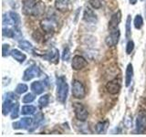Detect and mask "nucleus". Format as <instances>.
Masks as SVG:
<instances>
[{
  "instance_id": "9",
  "label": "nucleus",
  "mask_w": 146,
  "mask_h": 137,
  "mask_svg": "<svg viewBox=\"0 0 146 137\" xmlns=\"http://www.w3.org/2000/svg\"><path fill=\"white\" fill-rule=\"evenodd\" d=\"M33 123V119L30 117H24L22 118L20 121L16 122L13 123V128L14 129H29V128L32 125Z\"/></svg>"
},
{
  "instance_id": "25",
  "label": "nucleus",
  "mask_w": 146,
  "mask_h": 137,
  "mask_svg": "<svg viewBox=\"0 0 146 137\" xmlns=\"http://www.w3.org/2000/svg\"><path fill=\"white\" fill-rule=\"evenodd\" d=\"M27 90H29V88H27V86L24 83H20V84H18L17 86V88H16V92L18 93V94H23V93H25L27 91Z\"/></svg>"
},
{
  "instance_id": "23",
  "label": "nucleus",
  "mask_w": 146,
  "mask_h": 137,
  "mask_svg": "<svg viewBox=\"0 0 146 137\" xmlns=\"http://www.w3.org/2000/svg\"><path fill=\"white\" fill-rule=\"evenodd\" d=\"M133 23H134V27L136 29H141V27L143 25V17H141V16L137 15L134 18Z\"/></svg>"
},
{
  "instance_id": "17",
  "label": "nucleus",
  "mask_w": 146,
  "mask_h": 137,
  "mask_svg": "<svg viewBox=\"0 0 146 137\" xmlns=\"http://www.w3.org/2000/svg\"><path fill=\"white\" fill-rule=\"evenodd\" d=\"M10 55L16 59V61H17L18 62H20V63H23L26 61V59H27L26 55L24 53L20 52L18 49H12Z\"/></svg>"
},
{
  "instance_id": "16",
  "label": "nucleus",
  "mask_w": 146,
  "mask_h": 137,
  "mask_svg": "<svg viewBox=\"0 0 146 137\" xmlns=\"http://www.w3.org/2000/svg\"><path fill=\"white\" fill-rule=\"evenodd\" d=\"M43 58L45 59H47L48 61H58V58H59V55H58V49H52L51 51H48V53H46Z\"/></svg>"
},
{
  "instance_id": "30",
  "label": "nucleus",
  "mask_w": 146,
  "mask_h": 137,
  "mask_svg": "<svg viewBox=\"0 0 146 137\" xmlns=\"http://www.w3.org/2000/svg\"><path fill=\"white\" fill-rule=\"evenodd\" d=\"M134 49V42L132 40H129L126 46V53L131 54L132 52V50Z\"/></svg>"
},
{
  "instance_id": "1",
  "label": "nucleus",
  "mask_w": 146,
  "mask_h": 137,
  "mask_svg": "<svg viewBox=\"0 0 146 137\" xmlns=\"http://www.w3.org/2000/svg\"><path fill=\"white\" fill-rule=\"evenodd\" d=\"M68 92V86L65 77L60 76L57 78V99L58 102L64 103L66 102Z\"/></svg>"
},
{
  "instance_id": "18",
  "label": "nucleus",
  "mask_w": 146,
  "mask_h": 137,
  "mask_svg": "<svg viewBox=\"0 0 146 137\" xmlns=\"http://www.w3.org/2000/svg\"><path fill=\"white\" fill-rule=\"evenodd\" d=\"M41 27L46 32H52L54 31V23L51 21V19L48 18L41 22Z\"/></svg>"
},
{
  "instance_id": "22",
  "label": "nucleus",
  "mask_w": 146,
  "mask_h": 137,
  "mask_svg": "<svg viewBox=\"0 0 146 137\" xmlns=\"http://www.w3.org/2000/svg\"><path fill=\"white\" fill-rule=\"evenodd\" d=\"M48 102H49V95L48 94H45L43 96H41L38 100V104L41 108L47 107Z\"/></svg>"
},
{
  "instance_id": "31",
  "label": "nucleus",
  "mask_w": 146,
  "mask_h": 137,
  "mask_svg": "<svg viewBox=\"0 0 146 137\" xmlns=\"http://www.w3.org/2000/svg\"><path fill=\"white\" fill-rule=\"evenodd\" d=\"M2 53H3V57H6L7 55H9L11 53L10 51V47L7 44H4L2 46Z\"/></svg>"
},
{
  "instance_id": "5",
  "label": "nucleus",
  "mask_w": 146,
  "mask_h": 137,
  "mask_svg": "<svg viewBox=\"0 0 146 137\" xmlns=\"http://www.w3.org/2000/svg\"><path fill=\"white\" fill-rule=\"evenodd\" d=\"M74 111H75V116L79 121L85 122L89 116V112L87 109L80 103H74Z\"/></svg>"
},
{
  "instance_id": "27",
  "label": "nucleus",
  "mask_w": 146,
  "mask_h": 137,
  "mask_svg": "<svg viewBox=\"0 0 146 137\" xmlns=\"http://www.w3.org/2000/svg\"><path fill=\"white\" fill-rule=\"evenodd\" d=\"M43 119H44V116L42 115V113H38V115H36L35 121H33V122H34V127H33V129H32L31 131H33L34 129H36V128L38 126V124L40 123V122L42 121Z\"/></svg>"
},
{
  "instance_id": "3",
  "label": "nucleus",
  "mask_w": 146,
  "mask_h": 137,
  "mask_svg": "<svg viewBox=\"0 0 146 137\" xmlns=\"http://www.w3.org/2000/svg\"><path fill=\"white\" fill-rule=\"evenodd\" d=\"M17 96L12 93V92H9L7 93V98L4 100V102L2 104V112L4 115H7V113H9L12 109L14 107V105H15V100H17Z\"/></svg>"
},
{
  "instance_id": "21",
  "label": "nucleus",
  "mask_w": 146,
  "mask_h": 137,
  "mask_svg": "<svg viewBox=\"0 0 146 137\" xmlns=\"http://www.w3.org/2000/svg\"><path fill=\"white\" fill-rule=\"evenodd\" d=\"M108 125H109V122L107 121L100 122L97 123V125H96V131H97L98 134H103V132H106Z\"/></svg>"
},
{
  "instance_id": "24",
  "label": "nucleus",
  "mask_w": 146,
  "mask_h": 137,
  "mask_svg": "<svg viewBox=\"0 0 146 137\" xmlns=\"http://www.w3.org/2000/svg\"><path fill=\"white\" fill-rule=\"evenodd\" d=\"M131 17L129 15L127 17V20H126V39L131 38Z\"/></svg>"
},
{
  "instance_id": "11",
  "label": "nucleus",
  "mask_w": 146,
  "mask_h": 137,
  "mask_svg": "<svg viewBox=\"0 0 146 137\" xmlns=\"http://www.w3.org/2000/svg\"><path fill=\"white\" fill-rule=\"evenodd\" d=\"M121 19V11H118L117 13H115L114 15H112V17H111V20L109 22V29L111 30L117 29V27L119 26Z\"/></svg>"
},
{
  "instance_id": "14",
  "label": "nucleus",
  "mask_w": 146,
  "mask_h": 137,
  "mask_svg": "<svg viewBox=\"0 0 146 137\" xmlns=\"http://www.w3.org/2000/svg\"><path fill=\"white\" fill-rule=\"evenodd\" d=\"M132 77H133V67H132V65L130 63V64H128L127 68H126V73H125V86L126 87L130 86Z\"/></svg>"
},
{
  "instance_id": "2",
  "label": "nucleus",
  "mask_w": 146,
  "mask_h": 137,
  "mask_svg": "<svg viewBox=\"0 0 146 137\" xmlns=\"http://www.w3.org/2000/svg\"><path fill=\"white\" fill-rule=\"evenodd\" d=\"M72 95L76 99H83L86 96L85 87L80 80H74L72 82Z\"/></svg>"
},
{
  "instance_id": "32",
  "label": "nucleus",
  "mask_w": 146,
  "mask_h": 137,
  "mask_svg": "<svg viewBox=\"0 0 146 137\" xmlns=\"http://www.w3.org/2000/svg\"><path fill=\"white\" fill-rule=\"evenodd\" d=\"M70 49L68 48H66L64 49V51H63V55H62V59L63 61H68L70 59Z\"/></svg>"
},
{
  "instance_id": "26",
  "label": "nucleus",
  "mask_w": 146,
  "mask_h": 137,
  "mask_svg": "<svg viewBox=\"0 0 146 137\" xmlns=\"http://www.w3.org/2000/svg\"><path fill=\"white\" fill-rule=\"evenodd\" d=\"M35 100V96L32 93H27L24 97H23V102L24 103H30Z\"/></svg>"
},
{
  "instance_id": "34",
  "label": "nucleus",
  "mask_w": 146,
  "mask_h": 137,
  "mask_svg": "<svg viewBox=\"0 0 146 137\" xmlns=\"http://www.w3.org/2000/svg\"><path fill=\"white\" fill-rule=\"evenodd\" d=\"M129 1H130V4L131 5H135L137 3V0H129Z\"/></svg>"
},
{
  "instance_id": "28",
  "label": "nucleus",
  "mask_w": 146,
  "mask_h": 137,
  "mask_svg": "<svg viewBox=\"0 0 146 137\" xmlns=\"http://www.w3.org/2000/svg\"><path fill=\"white\" fill-rule=\"evenodd\" d=\"M18 109H19V105H18V103H16L11 111V119H16L18 117V112H19Z\"/></svg>"
},
{
  "instance_id": "12",
  "label": "nucleus",
  "mask_w": 146,
  "mask_h": 137,
  "mask_svg": "<svg viewBox=\"0 0 146 137\" xmlns=\"http://www.w3.org/2000/svg\"><path fill=\"white\" fill-rule=\"evenodd\" d=\"M106 89L108 90V92H110L112 95H115L117 93H119V91L121 90V85L118 82L117 80H114L108 82L106 84Z\"/></svg>"
},
{
  "instance_id": "8",
  "label": "nucleus",
  "mask_w": 146,
  "mask_h": 137,
  "mask_svg": "<svg viewBox=\"0 0 146 137\" xmlns=\"http://www.w3.org/2000/svg\"><path fill=\"white\" fill-rule=\"evenodd\" d=\"M120 36H121V33L119 29L111 30L110 35L107 37L106 40H105L107 46H109V47H114V46H116L119 42V39H120Z\"/></svg>"
},
{
  "instance_id": "33",
  "label": "nucleus",
  "mask_w": 146,
  "mask_h": 137,
  "mask_svg": "<svg viewBox=\"0 0 146 137\" xmlns=\"http://www.w3.org/2000/svg\"><path fill=\"white\" fill-rule=\"evenodd\" d=\"M90 4L95 9L100 8V7H102V3H100V0H90Z\"/></svg>"
},
{
  "instance_id": "13",
  "label": "nucleus",
  "mask_w": 146,
  "mask_h": 137,
  "mask_svg": "<svg viewBox=\"0 0 146 137\" xmlns=\"http://www.w3.org/2000/svg\"><path fill=\"white\" fill-rule=\"evenodd\" d=\"M70 0H56L55 1V7L60 12H66L70 9Z\"/></svg>"
},
{
  "instance_id": "29",
  "label": "nucleus",
  "mask_w": 146,
  "mask_h": 137,
  "mask_svg": "<svg viewBox=\"0 0 146 137\" xmlns=\"http://www.w3.org/2000/svg\"><path fill=\"white\" fill-rule=\"evenodd\" d=\"M8 14H9V16L11 17L12 19L14 20V22H15L16 26L18 27V25H19V23H20V17H19V16H18L17 13L12 12V11H11V12H9Z\"/></svg>"
},
{
  "instance_id": "6",
  "label": "nucleus",
  "mask_w": 146,
  "mask_h": 137,
  "mask_svg": "<svg viewBox=\"0 0 146 137\" xmlns=\"http://www.w3.org/2000/svg\"><path fill=\"white\" fill-rule=\"evenodd\" d=\"M40 75V70L38 66H32L24 71V74H23V80L25 81H29L32 80L33 78L38 77Z\"/></svg>"
},
{
  "instance_id": "19",
  "label": "nucleus",
  "mask_w": 146,
  "mask_h": 137,
  "mask_svg": "<svg viewBox=\"0 0 146 137\" xmlns=\"http://www.w3.org/2000/svg\"><path fill=\"white\" fill-rule=\"evenodd\" d=\"M18 46H19V48L21 49L25 50V51H27V52L32 53L34 51L33 46H32V44L29 43V41H27V40H20L19 43H18Z\"/></svg>"
},
{
  "instance_id": "20",
  "label": "nucleus",
  "mask_w": 146,
  "mask_h": 137,
  "mask_svg": "<svg viewBox=\"0 0 146 137\" xmlns=\"http://www.w3.org/2000/svg\"><path fill=\"white\" fill-rule=\"evenodd\" d=\"M36 111V108L33 105H25L21 109V113L23 115H30V114L35 113Z\"/></svg>"
},
{
  "instance_id": "10",
  "label": "nucleus",
  "mask_w": 146,
  "mask_h": 137,
  "mask_svg": "<svg viewBox=\"0 0 146 137\" xmlns=\"http://www.w3.org/2000/svg\"><path fill=\"white\" fill-rule=\"evenodd\" d=\"M83 19L87 23L95 24V23L97 22L98 18H97V16L95 15V13L93 12V10H91L90 8L87 7L84 10V13H83Z\"/></svg>"
},
{
  "instance_id": "15",
  "label": "nucleus",
  "mask_w": 146,
  "mask_h": 137,
  "mask_svg": "<svg viewBox=\"0 0 146 137\" xmlns=\"http://www.w3.org/2000/svg\"><path fill=\"white\" fill-rule=\"evenodd\" d=\"M30 88H31L32 91H33V92L36 95L41 94L44 91V85H43L42 82L39 81V80L32 82Z\"/></svg>"
},
{
  "instance_id": "4",
  "label": "nucleus",
  "mask_w": 146,
  "mask_h": 137,
  "mask_svg": "<svg viewBox=\"0 0 146 137\" xmlns=\"http://www.w3.org/2000/svg\"><path fill=\"white\" fill-rule=\"evenodd\" d=\"M136 132L146 134V112L141 111L136 118Z\"/></svg>"
},
{
  "instance_id": "7",
  "label": "nucleus",
  "mask_w": 146,
  "mask_h": 137,
  "mask_svg": "<svg viewBox=\"0 0 146 137\" xmlns=\"http://www.w3.org/2000/svg\"><path fill=\"white\" fill-rule=\"evenodd\" d=\"M87 65H88V62L83 57L79 56V55H76V56L73 57L71 66L74 70H80L82 68H84Z\"/></svg>"
}]
</instances>
